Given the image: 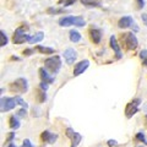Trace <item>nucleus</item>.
Wrapping results in <instances>:
<instances>
[{
    "label": "nucleus",
    "instance_id": "obj_1",
    "mask_svg": "<svg viewBox=\"0 0 147 147\" xmlns=\"http://www.w3.org/2000/svg\"><path fill=\"white\" fill-rule=\"evenodd\" d=\"M59 25L63 26V27H69V26L85 27L86 21L82 17H79V16H66V17L59 20Z\"/></svg>",
    "mask_w": 147,
    "mask_h": 147
},
{
    "label": "nucleus",
    "instance_id": "obj_2",
    "mask_svg": "<svg viewBox=\"0 0 147 147\" xmlns=\"http://www.w3.org/2000/svg\"><path fill=\"white\" fill-rule=\"evenodd\" d=\"M44 65L47 69H49L50 72L53 74H57L61 67V60L59 57H52V58H48L44 60Z\"/></svg>",
    "mask_w": 147,
    "mask_h": 147
},
{
    "label": "nucleus",
    "instance_id": "obj_3",
    "mask_svg": "<svg viewBox=\"0 0 147 147\" xmlns=\"http://www.w3.org/2000/svg\"><path fill=\"white\" fill-rule=\"evenodd\" d=\"M28 85H27V80L24 77H20L16 81H13L12 84H10V90L12 92H17V93H25L27 92Z\"/></svg>",
    "mask_w": 147,
    "mask_h": 147
},
{
    "label": "nucleus",
    "instance_id": "obj_4",
    "mask_svg": "<svg viewBox=\"0 0 147 147\" xmlns=\"http://www.w3.org/2000/svg\"><path fill=\"white\" fill-rule=\"evenodd\" d=\"M140 103H141V99L140 98H135V99H132L131 102H129L126 104V108H125L126 118H131V117L135 115V114L137 113V110H139V104Z\"/></svg>",
    "mask_w": 147,
    "mask_h": 147
},
{
    "label": "nucleus",
    "instance_id": "obj_5",
    "mask_svg": "<svg viewBox=\"0 0 147 147\" xmlns=\"http://www.w3.org/2000/svg\"><path fill=\"white\" fill-rule=\"evenodd\" d=\"M16 98H10V97H3L0 99V110L3 113L7 112V110H11L16 107Z\"/></svg>",
    "mask_w": 147,
    "mask_h": 147
},
{
    "label": "nucleus",
    "instance_id": "obj_6",
    "mask_svg": "<svg viewBox=\"0 0 147 147\" xmlns=\"http://www.w3.org/2000/svg\"><path fill=\"white\" fill-rule=\"evenodd\" d=\"M31 37L28 34H26L24 30L22 28H17L15 31V33H13V37H12V42L15 44H22L25 42H28Z\"/></svg>",
    "mask_w": 147,
    "mask_h": 147
},
{
    "label": "nucleus",
    "instance_id": "obj_7",
    "mask_svg": "<svg viewBox=\"0 0 147 147\" xmlns=\"http://www.w3.org/2000/svg\"><path fill=\"white\" fill-rule=\"evenodd\" d=\"M123 38H124V43H125V47L127 49H130V50H134L137 45H139V42H137V38L135 37L134 33H126V34H124L123 36Z\"/></svg>",
    "mask_w": 147,
    "mask_h": 147
},
{
    "label": "nucleus",
    "instance_id": "obj_8",
    "mask_svg": "<svg viewBox=\"0 0 147 147\" xmlns=\"http://www.w3.org/2000/svg\"><path fill=\"white\" fill-rule=\"evenodd\" d=\"M66 136L71 140V146L72 147H76L81 142V140H82V136L79 134V132H75L71 127L66 129Z\"/></svg>",
    "mask_w": 147,
    "mask_h": 147
},
{
    "label": "nucleus",
    "instance_id": "obj_9",
    "mask_svg": "<svg viewBox=\"0 0 147 147\" xmlns=\"http://www.w3.org/2000/svg\"><path fill=\"white\" fill-rule=\"evenodd\" d=\"M90 66V61L88 60H82L79 61V64H76L75 69H74V76H79L81 74H84Z\"/></svg>",
    "mask_w": 147,
    "mask_h": 147
},
{
    "label": "nucleus",
    "instance_id": "obj_10",
    "mask_svg": "<svg viewBox=\"0 0 147 147\" xmlns=\"http://www.w3.org/2000/svg\"><path fill=\"white\" fill-rule=\"evenodd\" d=\"M64 58H65L66 63L69 64V65H71V64L76 60L77 58V54H76V50L74 48H69L66 49L65 52H64Z\"/></svg>",
    "mask_w": 147,
    "mask_h": 147
},
{
    "label": "nucleus",
    "instance_id": "obj_11",
    "mask_svg": "<svg viewBox=\"0 0 147 147\" xmlns=\"http://www.w3.org/2000/svg\"><path fill=\"white\" fill-rule=\"evenodd\" d=\"M110 48L114 50V53H115V57L117 59H120L121 58V50H120V47H119L118 44V40L115 38V36H112L110 37Z\"/></svg>",
    "mask_w": 147,
    "mask_h": 147
},
{
    "label": "nucleus",
    "instance_id": "obj_12",
    "mask_svg": "<svg viewBox=\"0 0 147 147\" xmlns=\"http://www.w3.org/2000/svg\"><path fill=\"white\" fill-rule=\"evenodd\" d=\"M40 137H42V140L44 142H47V144H54V142L57 141V139H58L57 135L53 134V132H50V131H48V130L43 131L42 135H40Z\"/></svg>",
    "mask_w": 147,
    "mask_h": 147
},
{
    "label": "nucleus",
    "instance_id": "obj_13",
    "mask_svg": "<svg viewBox=\"0 0 147 147\" xmlns=\"http://www.w3.org/2000/svg\"><path fill=\"white\" fill-rule=\"evenodd\" d=\"M90 37L94 44H98L100 42V39H102V32L97 28H91L90 30Z\"/></svg>",
    "mask_w": 147,
    "mask_h": 147
},
{
    "label": "nucleus",
    "instance_id": "obj_14",
    "mask_svg": "<svg viewBox=\"0 0 147 147\" xmlns=\"http://www.w3.org/2000/svg\"><path fill=\"white\" fill-rule=\"evenodd\" d=\"M132 17L131 16H124L121 17L120 20L118 22V26L120 27V28H129L130 26H132Z\"/></svg>",
    "mask_w": 147,
    "mask_h": 147
},
{
    "label": "nucleus",
    "instance_id": "obj_15",
    "mask_svg": "<svg viewBox=\"0 0 147 147\" xmlns=\"http://www.w3.org/2000/svg\"><path fill=\"white\" fill-rule=\"evenodd\" d=\"M39 76H40V79H42V82H45V84H48V85L54 82V79L49 76V74L47 72V70L43 69V67L39 69Z\"/></svg>",
    "mask_w": 147,
    "mask_h": 147
},
{
    "label": "nucleus",
    "instance_id": "obj_16",
    "mask_svg": "<svg viewBox=\"0 0 147 147\" xmlns=\"http://www.w3.org/2000/svg\"><path fill=\"white\" fill-rule=\"evenodd\" d=\"M43 37H44V33H43V32H38V33H36L34 36H31V38H30V40H28V43H31V44L38 43V42H40V40L43 39Z\"/></svg>",
    "mask_w": 147,
    "mask_h": 147
},
{
    "label": "nucleus",
    "instance_id": "obj_17",
    "mask_svg": "<svg viewBox=\"0 0 147 147\" xmlns=\"http://www.w3.org/2000/svg\"><path fill=\"white\" fill-rule=\"evenodd\" d=\"M81 3L84 4L85 6H88V7L99 6V0H81Z\"/></svg>",
    "mask_w": 147,
    "mask_h": 147
},
{
    "label": "nucleus",
    "instance_id": "obj_18",
    "mask_svg": "<svg viewBox=\"0 0 147 147\" xmlns=\"http://www.w3.org/2000/svg\"><path fill=\"white\" fill-rule=\"evenodd\" d=\"M9 123H10V127L13 129V130H16V129L20 127V121H18V119L15 115L10 117V120H9Z\"/></svg>",
    "mask_w": 147,
    "mask_h": 147
},
{
    "label": "nucleus",
    "instance_id": "obj_19",
    "mask_svg": "<svg viewBox=\"0 0 147 147\" xmlns=\"http://www.w3.org/2000/svg\"><path fill=\"white\" fill-rule=\"evenodd\" d=\"M70 39H71V42H74V43L79 42V40L81 39V34L77 31H70Z\"/></svg>",
    "mask_w": 147,
    "mask_h": 147
},
{
    "label": "nucleus",
    "instance_id": "obj_20",
    "mask_svg": "<svg viewBox=\"0 0 147 147\" xmlns=\"http://www.w3.org/2000/svg\"><path fill=\"white\" fill-rule=\"evenodd\" d=\"M37 50H38L39 53H43V54H53L55 50L53 48H47V47H42V45H39V47L36 48Z\"/></svg>",
    "mask_w": 147,
    "mask_h": 147
},
{
    "label": "nucleus",
    "instance_id": "obj_21",
    "mask_svg": "<svg viewBox=\"0 0 147 147\" xmlns=\"http://www.w3.org/2000/svg\"><path fill=\"white\" fill-rule=\"evenodd\" d=\"M136 140L144 142V144H147V140L145 139V135L142 134V132H137V134H136Z\"/></svg>",
    "mask_w": 147,
    "mask_h": 147
},
{
    "label": "nucleus",
    "instance_id": "obj_22",
    "mask_svg": "<svg viewBox=\"0 0 147 147\" xmlns=\"http://www.w3.org/2000/svg\"><path fill=\"white\" fill-rule=\"evenodd\" d=\"M16 98V102H17V104H20V105H22V108H27V107H28V105H27V103L25 102V100L24 99H22L21 97H15Z\"/></svg>",
    "mask_w": 147,
    "mask_h": 147
},
{
    "label": "nucleus",
    "instance_id": "obj_23",
    "mask_svg": "<svg viewBox=\"0 0 147 147\" xmlns=\"http://www.w3.org/2000/svg\"><path fill=\"white\" fill-rule=\"evenodd\" d=\"M140 59L142 60V63H146L147 61V49L140 52Z\"/></svg>",
    "mask_w": 147,
    "mask_h": 147
},
{
    "label": "nucleus",
    "instance_id": "obj_24",
    "mask_svg": "<svg viewBox=\"0 0 147 147\" xmlns=\"http://www.w3.org/2000/svg\"><path fill=\"white\" fill-rule=\"evenodd\" d=\"M59 3L64 4V6H69V5H72V4H75L76 0H60Z\"/></svg>",
    "mask_w": 147,
    "mask_h": 147
},
{
    "label": "nucleus",
    "instance_id": "obj_25",
    "mask_svg": "<svg viewBox=\"0 0 147 147\" xmlns=\"http://www.w3.org/2000/svg\"><path fill=\"white\" fill-rule=\"evenodd\" d=\"M1 36H3V42H1V47H5L7 43V36L5 34V32L1 31Z\"/></svg>",
    "mask_w": 147,
    "mask_h": 147
},
{
    "label": "nucleus",
    "instance_id": "obj_26",
    "mask_svg": "<svg viewBox=\"0 0 147 147\" xmlns=\"http://www.w3.org/2000/svg\"><path fill=\"white\" fill-rule=\"evenodd\" d=\"M48 12L49 13H63V12H65V10H57V9L50 7V9H48Z\"/></svg>",
    "mask_w": 147,
    "mask_h": 147
},
{
    "label": "nucleus",
    "instance_id": "obj_27",
    "mask_svg": "<svg viewBox=\"0 0 147 147\" xmlns=\"http://www.w3.org/2000/svg\"><path fill=\"white\" fill-rule=\"evenodd\" d=\"M107 144H108V146H109V147H115V146L118 145V142H117L115 140H108Z\"/></svg>",
    "mask_w": 147,
    "mask_h": 147
},
{
    "label": "nucleus",
    "instance_id": "obj_28",
    "mask_svg": "<svg viewBox=\"0 0 147 147\" xmlns=\"http://www.w3.org/2000/svg\"><path fill=\"white\" fill-rule=\"evenodd\" d=\"M136 3H137V7H139V9H144V6H145V1H144V0H136Z\"/></svg>",
    "mask_w": 147,
    "mask_h": 147
},
{
    "label": "nucleus",
    "instance_id": "obj_29",
    "mask_svg": "<svg viewBox=\"0 0 147 147\" xmlns=\"http://www.w3.org/2000/svg\"><path fill=\"white\" fill-rule=\"evenodd\" d=\"M17 115H20V117H26V109H25V108L20 109V110L17 112Z\"/></svg>",
    "mask_w": 147,
    "mask_h": 147
},
{
    "label": "nucleus",
    "instance_id": "obj_30",
    "mask_svg": "<svg viewBox=\"0 0 147 147\" xmlns=\"http://www.w3.org/2000/svg\"><path fill=\"white\" fill-rule=\"evenodd\" d=\"M141 18H142V22H144V24L147 26V12H144L141 15Z\"/></svg>",
    "mask_w": 147,
    "mask_h": 147
},
{
    "label": "nucleus",
    "instance_id": "obj_31",
    "mask_svg": "<svg viewBox=\"0 0 147 147\" xmlns=\"http://www.w3.org/2000/svg\"><path fill=\"white\" fill-rule=\"evenodd\" d=\"M22 147H33L31 144V141L30 140H25L24 141V145H22Z\"/></svg>",
    "mask_w": 147,
    "mask_h": 147
},
{
    "label": "nucleus",
    "instance_id": "obj_32",
    "mask_svg": "<svg viewBox=\"0 0 147 147\" xmlns=\"http://www.w3.org/2000/svg\"><path fill=\"white\" fill-rule=\"evenodd\" d=\"M33 52H34L33 49H26L25 52H24V54H25V55H31V54L33 53Z\"/></svg>",
    "mask_w": 147,
    "mask_h": 147
},
{
    "label": "nucleus",
    "instance_id": "obj_33",
    "mask_svg": "<svg viewBox=\"0 0 147 147\" xmlns=\"http://www.w3.org/2000/svg\"><path fill=\"white\" fill-rule=\"evenodd\" d=\"M13 136H15V134H13V132H11V134H9V135H7V141H11V140L13 139Z\"/></svg>",
    "mask_w": 147,
    "mask_h": 147
},
{
    "label": "nucleus",
    "instance_id": "obj_34",
    "mask_svg": "<svg viewBox=\"0 0 147 147\" xmlns=\"http://www.w3.org/2000/svg\"><path fill=\"white\" fill-rule=\"evenodd\" d=\"M7 147H15V145H13V144H10V145H9Z\"/></svg>",
    "mask_w": 147,
    "mask_h": 147
},
{
    "label": "nucleus",
    "instance_id": "obj_35",
    "mask_svg": "<svg viewBox=\"0 0 147 147\" xmlns=\"http://www.w3.org/2000/svg\"><path fill=\"white\" fill-rule=\"evenodd\" d=\"M146 118H147V117H146ZM146 120H147V119H146ZM146 124H147V123H146Z\"/></svg>",
    "mask_w": 147,
    "mask_h": 147
},
{
    "label": "nucleus",
    "instance_id": "obj_36",
    "mask_svg": "<svg viewBox=\"0 0 147 147\" xmlns=\"http://www.w3.org/2000/svg\"><path fill=\"white\" fill-rule=\"evenodd\" d=\"M71 147H72V146H71Z\"/></svg>",
    "mask_w": 147,
    "mask_h": 147
}]
</instances>
